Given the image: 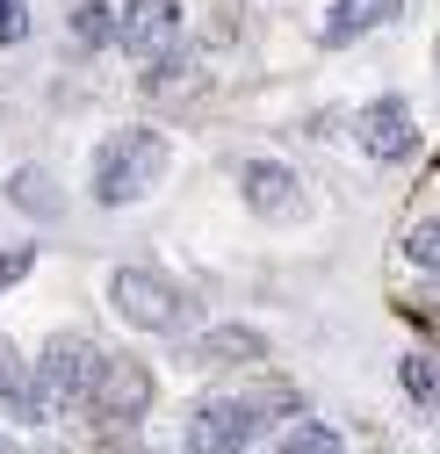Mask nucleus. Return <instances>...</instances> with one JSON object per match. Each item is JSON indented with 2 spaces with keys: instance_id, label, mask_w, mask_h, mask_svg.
<instances>
[{
  "instance_id": "obj_1",
  "label": "nucleus",
  "mask_w": 440,
  "mask_h": 454,
  "mask_svg": "<svg viewBox=\"0 0 440 454\" xmlns=\"http://www.w3.org/2000/svg\"><path fill=\"white\" fill-rule=\"evenodd\" d=\"M167 166H174V152H167L159 130H145V123L108 130L94 145V202L101 209H130V202H145L159 181H167Z\"/></svg>"
},
{
  "instance_id": "obj_2",
  "label": "nucleus",
  "mask_w": 440,
  "mask_h": 454,
  "mask_svg": "<svg viewBox=\"0 0 440 454\" xmlns=\"http://www.w3.org/2000/svg\"><path fill=\"white\" fill-rule=\"evenodd\" d=\"M303 411V396L296 389H246V396H209V404H195L188 419V440L181 454H246L260 440L267 419H289Z\"/></svg>"
},
{
  "instance_id": "obj_3",
  "label": "nucleus",
  "mask_w": 440,
  "mask_h": 454,
  "mask_svg": "<svg viewBox=\"0 0 440 454\" xmlns=\"http://www.w3.org/2000/svg\"><path fill=\"white\" fill-rule=\"evenodd\" d=\"M94 368H101V354L87 347L80 332L51 339V347H43V361H36V375H29L36 411H43V419H51V411H87V396H94Z\"/></svg>"
},
{
  "instance_id": "obj_4",
  "label": "nucleus",
  "mask_w": 440,
  "mask_h": 454,
  "mask_svg": "<svg viewBox=\"0 0 440 454\" xmlns=\"http://www.w3.org/2000/svg\"><path fill=\"white\" fill-rule=\"evenodd\" d=\"M108 303H116V317L138 325V332H181L188 325V296L159 267H116L108 274Z\"/></svg>"
},
{
  "instance_id": "obj_5",
  "label": "nucleus",
  "mask_w": 440,
  "mask_h": 454,
  "mask_svg": "<svg viewBox=\"0 0 440 454\" xmlns=\"http://www.w3.org/2000/svg\"><path fill=\"white\" fill-rule=\"evenodd\" d=\"M87 411L101 433H130L145 411H152V368L130 361V354H108L94 368V396H87Z\"/></svg>"
},
{
  "instance_id": "obj_6",
  "label": "nucleus",
  "mask_w": 440,
  "mask_h": 454,
  "mask_svg": "<svg viewBox=\"0 0 440 454\" xmlns=\"http://www.w3.org/2000/svg\"><path fill=\"white\" fill-rule=\"evenodd\" d=\"M239 195H246V209L267 216V223L303 216V181H296V166H282V159H246V166H239Z\"/></svg>"
},
{
  "instance_id": "obj_7",
  "label": "nucleus",
  "mask_w": 440,
  "mask_h": 454,
  "mask_svg": "<svg viewBox=\"0 0 440 454\" xmlns=\"http://www.w3.org/2000/svg\"><path fill=\"white\" fill-rule=\"evenodd\" d=\"M361 152H368V159H382V166H397V159H412V152H419V123H412L405 94H382V101H368V108H361Z\"/></svg>"
},
{
  "instance_id": "obj_8",
  "label": "nucleus",
  "mask_w": 440,
  "mask_h": 454,
  "mask_svg": "<svg viewBox=\"0 0 440 454\" xmlns=\"http://www.w3.org/2000/svg\"><path fill=\"white\" fill-rule=\"evenodd\" d=\"M116 36H123L130 59H159V51H174V36H181V0H123Z\"/></svg>"
},
{
  "instance_id": "obj_9",
  "label": "nucleus",
  "mask_w": 440,
  "mask_h": 454,
  "mask_svg": "<svg viewBox=\"0 0 440 454\" xmlns=\"http://www.w3.org/2000/svg\"><path fill=\"white\" fill-rule=\"evenodd\" d=\"M405 15V0H333L325 8V43H354V36H368V29H382V22H397Z\"/></svg>"
},
{
  "instance_id": "obj_10",
  "label": "nucleus",
  "mask_w": 440,
  "mask_h": 454,
  "mask_svg": "<svg viewBox=\"0 0 440 454\" xmlns=\"http://www.w3.org/2000/svg\"><path fill=\"white\" fill-rule=\"evenodd\" d=\"M260 354H267V339L253 325H209L188 347V361H260Z\"/></svg>"
},
{
  "instance_id": "obj_11",
  "label": "nucleus",
  "mask_w": 440,
  "mask_h": 454,
  "mask_svg": "<svg viewBox=\"0 0 440 454\" xmlns=\"http://www.w3.org/2000/svg\"><path fill=\"white\" fill-rule=\"evenodd\" d=\"M0 404H8L22 426L43 419V411H36V389H29V368H22V354L8 347V339H0Z\"/></svg>"
},
{
  "instance_id": "obj_12",
  "label": "nucleus",
  "mask_w": 440,
  "mask_h": 454,
  "mask_svg": "<svg viewBox=\"0 0 440 454\" xmlns=\"http://www.w3.org/2000/svg\"><path fill=\"white\" fill-rule=\"evenodd\" d=\"M397 382L412 389V404H419V411L440 404V361H433V354H405V361H397Z\"/></svg>"
},
{
  "instance_id": "obj_13",
  "label": "nucleus",
  "mask_w": 440,
  "mask_h": 454,
  "mask_svg": "<svg viewBox=\"0 0 440 454\" xmlns=\"http://www.w3.org/2000/svg\"><path fill=\"white\" fill-rule=\"evenodd\" d=\"M274 454H340V433H333V426H318V419H303L296 433L274 440Z\"/></svg>"
},
{
  "instance_id": "obj_14",
  "label": "nucleus",
  "mask_w": 440,
  "mask_h": 454,
  "mask_svg": "<svg viewBox=\"0 0 440 454\" xmlns=\"http://www.w3.org/2000/svg\"><path fill=\"white\" fill-rule=\"evenodd\" d=\"M8 195H15L22 209H36V216H59V188H51L43 174H15V181H8Z\"/></svg>"
},
{
  "instance_id": "obj_15",
  "label": "nucleus",
  "mask_w": 440,
  "mask_h": 454,
  "mask_svg": "<svg viewBox=\"0 0 440 454\" xmlns=\"http://www.w3.org/2000/svg\"><path fill=\"white\" fill-rule=\"evenodd\" d=\"M405 253H412L419 267H440V216H426V223H412V239H405Z\"/></svg>"
},
{
  "instance_id": "obj_16",
  "label": "nucleus",
  "mask_w": 440,
  "mask_h": 454,
  "mask_svg": "<svg viewBox=\"0 0 440 454\" xmlns=\"http://www.w3.org/2000/svg\"><path fill=\"white\" fill-rule=\"evenodd\" d=\"M29 267H36V246H0V289H15Z\"/></svg>"
},
{
  "instance_id": "obj_17",
  "label": "nucleus",
  "mask_w": 440,
  "mask_h": 454,
  "mask_svg": "<svg viewBox=\"0 0 440 454\" xmlns=\"http://www.w3.org/2000/svg\"><path fill=\"white\" fill-rule=\"evenodd\" d=\"M73 29H80V43H101V36H108V8H101V0H87V8L73 15Z\"/></svg>"
},
{
  "instance_id": "obj_18",
  "label": "nucleus",
  "mask_w": 440,
  "mask_h": 454,
  "mask_svg": "<svg viewBox=\"0 0 440 454\" xmlns=\"http://www.w3.org/2000/svg\"><path fill=\"white\" fill-rule=\"evenodd\" d=\"M29 36V8L22 0H0V43H22Z\"/></svg>"
},
{
  "instance_id": "obj_19",
  "label": "nucleus",
  "mask_w": 440,
  "mask_h": 454,
  "mask_svg": "<svg viewBox=\"0 0 440 454\" xmlns=\"http://www.w3.org/2000/svg\"><path fill=\"white\" fill-rule=\"evenodd\" d=\"M0 454H22V447H15V440H8V433H0Z\"/></svg>"
},
{
  "instance_id": "obj_20",
  "label": "nucleus",
  "mask_w": 440,
  "mask_h": 454,
  "mask_svg": "<svg viewBox=\"0 0 440 454\" xmlns=\"http://www.w3.org/2000/svg\"><path fill=\"white\" fill-rule=\"evenodd\" d=\"M375 454H382V447H375Z\"/></svg>"
}]
</instances>
